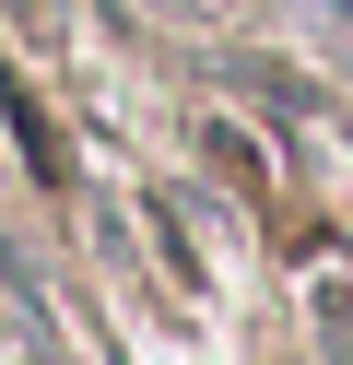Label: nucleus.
<instances>
[{"instance_id":"obj_1","label":"nucleus","mask_w":353,"mask_h":365,"mask_svg":"<svg viewBox=\"0 0 353 365\" xmlns=\"http://www.w3.org/2000/svg\"><path fill=\"white\" fill-rule=\"evenodd\" d=\"M24 24H36V36H59V0H24Z\"/></svg>"}]
</instances>
